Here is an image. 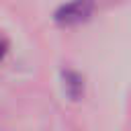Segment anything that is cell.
I'll return each mask as SVG.
<instances>
[{"label": "cell", "mask_w": 131, "mask_h": 131, "mask_svg": "<svg viewBox=\"0 0 131 131\" xmlns=\"http://www.w3.org/2000/svg\"><path fill=\"white\" fill-rule=\"evenodd\" d=\"M66 88H68V92L72 94V96H78L80 92H82V80H80V76H76V74H68L66 76Z\"/></svg>", "instance_id": "7a4b0ae2"}, {"label": "cell", "mask_w": 131, "mask_h": 131, "mask_svg": "<svg viewBox=\"0 0 131 131\" xmlns=\"http://www.w3.org/2000/svg\"><path fill=\"white\" fill-rule=\"evenodd\" d=\"M92 8H94L92 0H74L66 6H61L57 10L55 18L61 25H76V23H82L84 18H88Z\"/></svg>", "instance_id": "6da1fadb"}, {"label": "cell", "mask_w": 131, "mask_h": 131, "mask_svg": "<svg viewBox=\"0 0 131 131\" xmlns=\"http://www.w3.org/2000/svg\"><path fill=\"white\" fill-rule=\"evenodd\" d=\"M6 55V43H0V59Z\"/></svg>", "instance_id": "3957f363"}]
</instances>
